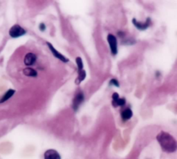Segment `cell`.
<instances>
[{"instance_id":"obj_1","label":"cell","mask_w":177,"mask_h":159,"mask_svg":"<svg viewBox=\"0 0 177 159\" xmlns=\"http://www.w3.org/2000/svg\"><path fill=\"white\" fill-rule=\"evenodd\" d=\"M157 140L163 152L174 153L177 151V141L168 132L160 131L157 135Z\"/></svg>"},{"instance_id":"obj_2","label":"cell","mask_w":177,"mask_h":159,"mask_svg":"<svg viewBox=\"0 0 177 159\" xmlns=\"http://www.w3.org/2000/svg\"><path fill=\"white\" fill-rule=\"evenodd\" d=\"M26 31L22 26L18 24H15L10 28L9 31V35L13 38H17L19 37L25 35Z\"/></svg>"},{"instance_id":"obj_3","label":"cell","mask_w":177,"mask_h":159,"mask_svg":"<svg viewBox=\"0 0 177 159\" xmlns=\"http://www.w3.org/2000/svg\"><path fill=\"white\" fill-rule=\"evenodd\" d=\"M107 42H109V46L112 54L115 55L118 53V46H117V39L112 34H109L107 36Z\"/></svg>"},{"instance_id":"obj_4","label":"cell","mask_w":177,"mask_h":159,"mask_svg":"<svg viewBox=\"0 0 177 159\" xmlns=\"http://www.w3.org/2000/svg\"><path fill=\"white\" fill-rule=\"evenodd\" d=\"M46 44H47V46H48V47L49 48V49L51 50V51L53 54V55L55 57L57 58V59L60 60L62 61V62H65V63L68 62V61H69V60H68V58L66 57L65 55H62L60 52H58L51 43H49V42H46Z\"/></svg>"},{"instance_id":"obj_5","label":"cell","mask_w":177,"mask_h":159,"mask_svg":"<svg viewBox=\"0 0 177 159\" xmlns=\"http://www.w3.org/2000/svg\"><path fill=\"white\" fill-rule=\"evenodd\" d=\"M112 105L113 107H123L125 105L126 100L123 98H120L119 95L118 93H113L112 95Z\"/></svg>"},{"instance_id":"obj_6","label":"cell","mask_w":177,"mask_h":159,"mask_svg":"<svg viewBox=\"0 0 177 159\" xmlns=\"http://www.w3.org/2000/svg\"><path fill=\"white\" fill-rule=\"evenodd\" d=\"M84 101V95L82 92L78 93L76 95L74 99L73 100V108L75 111H77L80 105Z\"/></svg>"},{"instance_id":"obj_7","label":"cell","mask_w":177,"mask_h":159,"mask_svg":"<svg viewBox=\"0 0 177 159\" xmlns=\"http://www.w3.org/2000/svg\"><path fill=\"white\" fill-rule=\"evenodd\" d=\"M44 159H61L60 153L55 150H46L44 154Z\"/></svg>"},{"instance_id":"obj_8","label":"cell","mask_w":177,"mask_h":159,"mask_svg":"<svg viewBox=\"0 0 177 159\" xmlns=\"http://www.w3.org/2000/svg\"><path fill=\"white\" fill-rule=\"evenodd\" d=\"M132 22H133L134 25L137 28L139 29V30L143 31V30H145V29H147L149 26L150 19L149 18H147L146 22H145V23H141L140 22H137L136 20L134 18V19L132 20Z\"/></svg>"},{"instance_id":"obj_9","label":"cell","mask_w":177,"mask_h":159,"mask_svg":"<svg viewBox=\"0 0 177 159\" xmlns=\"http://www.w3.org/2000/svg\"><path fill=\"white\" fill-rule=\"evenodd\" d=\"M36 60L37 57L35 54H33V53H28L26 55L24 62V64L26 66H31L34 65Z\"/></svg>"},{"instance_id":"obj_10","label":"cell","mask_w":177,"mask_h":159,"mask_svg":"<svg viewBox=\"0 0 177 159\" xmlns=\"http://www.w3.org/2000/svg\"><path fill=\"white\" fill-rule=\"evenodd\" d=\"M132 116H133V112H132L131 109L129 108L125 109V110H123L121 112V118L125 121L129 120V119L131 118Z\"/></svg>"},{"instance_id":"obj_11","label":"cell","mask_w":177,"mask_h":159,"mask_svg":"<svg viewBox=\"0 0 177 159\" xmlns=\"http://www.w3.org/2000/svg\"><path fill=\"white\" fill-rule=\"evenodd\" d=\"M23 73L25 76L28 77H36L38 76V73L35 70H34L32 68L27 67L23 70Z\"/></svg>"},{"instance_id":"obj_12","label":"cell","mask_w":177,"mask_h":159,"mask_svg":"<svg viewBox=\"0 0 177 159\" xmlns=\"http://www.w3.org/2000/svg\"><path fill=\"white\" fill-rule=\"evenodd\" d=\"M15 93V90H13V89H9V91H8L6 94H5L4 95H3V97L2 98V99L0 100V103H2V102H6V100H8L9 99H10V98H11L13 94H14Z\"/></svg>"},{"instance_id":"obj_13","label":"cell","mask_w":177,"mask_h":159,"mask_svg":"<svg viewBox=\"0 0 177 159\" xmlns=\"http://www.w3.org/2000/svg\"><path fill=\"white\" fill-rule=\"evenodd\" d=\"M85 77H86V71L84 70H83L80 71V72H78V78L76 79V83L77 84H79L81 82H83L84 80Z\"/></svg>"},{"instance_id":"obj_14","label":"cell","mask_w":177,"mask_h":159,"mask_svg":"<svg viewBox=\"0 0 177 159\" xmlns=\"http://www.w3.org/2000/svg\"><path fill=\"white\" fill-rule=\"evenodd\" d=\"M76 64H77L78 68V72H80V71L83 70V60H82V59L80 57H76Z\"/></svg>"},{"instance_id":"obj_15","label":"cell","mask_w":177,"mask_h":159,"mask_svg":"<svg viewBox=\"0 0 177 159\" xmlns=\"http://www.w3.org/2000/svg\"><path fill=\"white\" fill-rule=\"evenodd\" d=\"M109 84L110 85H113V86H116V87H118L120 85H119V83H118V81L116 79H112L110 80L109 82Z\"/></svg>"},{"instance_id":"obj_16","label":"cell","mask_w":177,"mask_h":159,"mask_svg":"<svg viewBox=\"0 0 177 159\" xmlns=\"http://www.w3.org/2000/svg\"><path fill=\"white\" fill-rule=\"evenodd\" d=\"M39 30H40L41 31H45V29H46V26H45V24H44V23H41L40 24H39Z\"/></svg>"}]
</instances>
